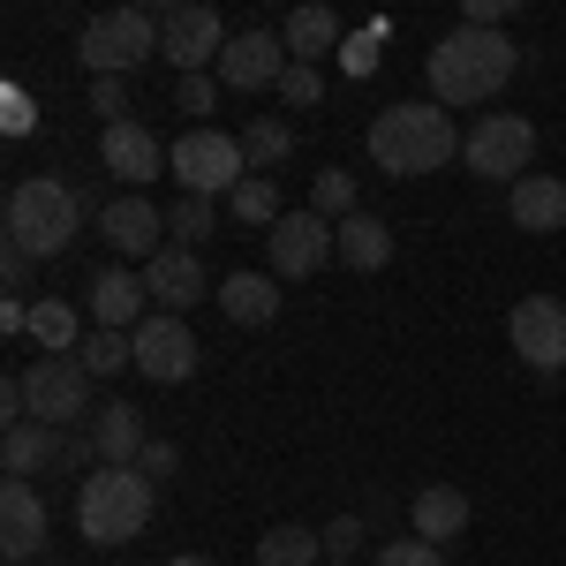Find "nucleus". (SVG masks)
<instances>
[{
    "mask_svg": "<svg viewBox=\"0 0 566 566\" xmlns=\"http://www.w3.org/2000/svg\"><path fill=\"white\" fill-rule=\"evenodd\" d=\"M431 98L453 114V106H483V98H499V91L514 84V69H522V45L506 39V31H476V23H461V31H446L431 45Z\"/></svg>",
    "mask_w": 566,
    "mask_h": 566,
    "instance_id": "nucleus-1",
    "label": "nucleus"
},
{
    "mask_svg": "<svg viewBox=\"0 0 566 566\" xmlns=\"http://www.w3.org/2000/svg\"><path fill=\"white\" fill-rule=\"evenodd\" d=\"M370 159H378V175H392V181L438 175V167L461 159V129H453V114H446L438 98H400V106H386V114L370 122Z\"/></svg>",
    "mask_w": 566,
    "mask_h": 566,
    "instance_id": "nucleus-2",
    "label": "nucleus"
},
{
    "mask_svg": "<svg viewBox=\"0 0 566 566\" xmlns=\"http://www.w3.org/2000/svg\"><path fill=\"white\" fill-rule=\"evenodd\" d=\"M84 234V197L61 175H23L8 189V242L31 258H69Z\"/></svg>",
    "mask_w": 566,
    "mask_h": 566,
    "instance_id": "nucleus-3",
    "label": "nucleus"
},
{
    "mask_svg": "<svg viewBox=\"0 0 566 566\" xmlns=\"http://www.w3.org/2000/svg\"><path fill=\"white\" fill-rule=\"evenodd\" d=\"M151 491L159 483H144L136 469H91L76 483V528H84V544H129L151 528Z\"/></svg>",
    "mask_w": 566,
    "mask_h": 566,
    "instance_id": "nucleus-4",
    "label": "nucleus"
},
{
    "mask_svg": "<svg viewBox=\"0 0 566 566\" xmlns=\"http://www.w3.org/2000/svg\"><path fill=\"white\" fill-rule=\"evenodd\" d=\"M76 61L91 76H129L144 61H159V8H106V15H91L84 39H76Z\"/></svg>",
    "mask_w": 566,
    "mask_h": 566,
    "instance_id": "nucleus-5",
    "label": "nucleus"
},
{
    "mask_svg": "<svg viewBox=\"0 0 566 566\" xmlns=\"http://www.w3.org/2000/svg\"><path fill=\"white\" fill-rule=\"evenodd\" d=\"M167 175L181 181V197H219V189L234 197L250 181V151H242V136H227V129H181Z\"/></svg>",
    "mask_w": 566,
    "mask_h": 566,
    "instance_id": "nucleus-6",
    "label": "nucleus"
},
{
    "mask_svg": "<svg viewBox=\"0 0 566 566\" xmlns=\"http://www.w3.org/2000/svg\"><path fill=\"white\" fill-rule=\"evenodd\" d=\"M528 159H536V122H528V114H491V122H476L469 144H461V167L476 181H506V189L528 175Z\"/></svg>",
    "mask_w": 566,
    "mask_h": 566,
    "instance_id": "nucleus-7",
    "label": "nucleus"
},
{
    "mask_svg": "<svg viewBox=\"0 0 566 566\" xmlns=\"http://www.w3.org/2000/svg\"><path fill=\"white\" fill-rule=\"evenodd\" d=\"M23 408H31V423H53V431L84 423L91 416V370L76 355H39L23 370Z\"/></svg>",
    "mask_w": 566,
    "mask_h": 566,
    "instance_id": "nucleus-8",
    "label": "nucleus"
},
{
    "mask_svg": "<svg viewBox=\"0 0 566 566\" xmlns=\"http://www.w3.org/2000/svg\"><path fill=\"white\" fill-rule=\"evenodd\" d=\"M159 53H167V69H181V76L219 69V53H227V23H219V8H205V0H175V8H159Z\"/></svg>",
    "mask_w": 566,
    "mask_h": 566,
    "instance_id": "nucleus-9",
    "label": "nucleus"
},
{
    "mask_svg": "<svg viewBox=\"0 0 566 566\" xmlns=\"http://www.w3.org/2000/svg\"><path fill=\"white\" fill-rule=\"evenodd\" d=\"M129 340H136V370H144L151 386H189V378H197V333H189V317L151 310Z\"/></svg>",
    "mask_w": 566,
    "mask_h": 566,
    "instance_id": "nucleus-10",
    "label": "nucleus"
},
{
    "mask_svg": "<svg viewBox=\"0 0 566 566\" xmlns=\"http://www.w3.org/2000/svg\"><path fill=\"white\" fill-rule=\"evenodd\" d=\"M264 258H272V280H310L325 258H340V250H333V219L287 212L272 234H264Z\"/></svg>",
    "mask_w": 566,
    "mask_h": 566,
    "instance_id": "nucleus-11",
    "label": "nucleus"
},
{
    "mask_svg": "<svg viewBox=\"0 0 566 566\" xmlns=\"http://www.w3.org/2000/svg\"><path fill=\"white\" fill-rule=\"evenodd\" d=\"M506 333H514V355H522L536 378H552V370L566 363V303H552V295H528V303H514Z\"/></svg>",
    "mask_w": 566,
    "mask_h": 566,
    "instance_id": "nucleus-12",
    "label": "nucleus"
},
{
    "mask_svg": "<svg viewBox=\"0 0 566 566\" xmlns=\"http://www.w3.org/2000/svg\"><path fill=\"white\" fill-rule=\"evenodd\" d=\"M45 552V499L23 476L0 483V559L8 566H31Z\"/></svg>",
    "mask_w": 566,
    "mask_h": 566,
    "instance_id": "nucleus-13",
    "label": "nucleus"
},
{
    "mask_svg": "<svg viewBox=\"0 0 566 566\" xmlns=\"http://www.w3.org/2000/svg\"><path fill=\"white\" fill-rule=\"evenodd\" d=\"M287 76V45L272 39V31H242V39H227L219 53V84L227 91H264Z\"/></svg>",
    "mask_w": 566,
    "mask_h": 566,
    "instance_id": "nucleus-14",
    "label": "nucleus"
},
{
    "mask_svg": "<svg viewBox=\"0 0 566 566\" xmlns=\"http://www.w3.org/2000/svg\"><path fill=\"white\" fill-rule=\"evenodd\" d=\"M98 159H106V175H114V181H159L175 151L144 129V122H122V129H98Z\"/></svg>",
    "mask_w": 566,
    "mask_h": 566,
    "instance_id": "nucleus-15",
    "label": "nucleus"
},
{
    "mask_svg": "<svg viewBox=\"0 0 566 566\" xmlns=\"http://www.w3.org/2000/svg\"><path fill=\"white\" fill-rule=\"evenodd\" d=\"M98 227H106V242H114V250H122V258H159V250H167V242H159V234H167V219H159V205H151V197H114V205H106V212H98Z\"/></svg>",
    "mask_w": 566,
    "mask_h": 566,
    "instance_id": "nucleus-16",
    "label": "nucleus"
},
{
    "mask_svg": "<svg viewBox=\"0 0 566 566\" xmlns=\"http://www.w3.org/2000/svg\"><path fill=\"white\" fill-rule=\"evenodd\" d=\"M91 446H98V469H136L144 446H151L144 408H136V400H106V408L91 416Z\"/></svg>",
    "mask_w": 566,
    "mask_h": 566,
    "instance_id": "nucleus-17",
    "label": "nucleus"
},
{
    "mask_svg": "<svg viewBox=\"0 0 566 566\" xmlns=\"http://www.w3.org/2000/svg\"><path fill=\"white\" fill-rule=\"evenodd\" d=\"M144 303H151V295H144V272H122V264H114V272L91 280V325H98V333H136V325L151 317Z\"/></svg>",
    "mask_w": 566,
    "mask_h": 566,
    "instance_id": "nucleus-18",
    "label": "nucleus"
},
{
    "mask_svg": "<svg viewBox=\"0 0 566 566\" xmlns=\"http://www.w3.org/2000/svg\"><path fill=\"white\" fill-rule=\"evenodd\" d=\"M144 295L181 317L189 303H205V258L197 250H159V258L144 264Z\"/></svg>",
    "mask_w": 566,
    "mask_h": 566,
    "instance_id": "nucleus-19",
    "label": "nucleus"
},
{
    "mask_svg": "<svg viewBox=\"0 0 566 566\" xmlns=\"http://www.w3.org/2000/svg\"><path fill=\"white\" fill-rule=\"evenodd\" d=\"M408 528H416L423 544H453V536L469 528V491H461V483H423V491L408 499Z\"/></svg>",
    "mask_w": 566,
    "mask_h": 566,
    "instance_id": "nucleus-20",
    "label": "nucleus"
},
{
    "mask_svg": "<svg viewBox=\"0 0 566 566\" xmlns=\"http://www.w3.org/2000/svg\"><path fill=\"white\" fill-rule=\"evenodd\" d=\"M506 212H514V227H528V234H559L566 227V181L559 175H522L506 189Z\"/></svg>",
    "mask_w": 566,
    "mask_h": 566,
    "instance_id": "nucleus-21",
    "label": "nucleus"
},
{
    "mask_svg": "<svg viewBox=\"0 0 566 566\" xmlns=\"http://www.w3.org/2000/svg\"><path fill=\"white\" fill-rule=\"evenodd\" d=\"M61 446H69V431H53V423H31V416H23V423H8V438H0V469L31 483L39 469L61 461Z\"/></svg>",
    "mask_w": 566,
    "mask_h": 566,
    "instance_id": "nucleus-22",
    "label": "nucleus"
},
{
    "mask_svg": "<svg viewBox=\"0 0 566 566\" xmlns=\"http://www.w3.org/2000/svg\"><path fill=\"white\" fill-rule=\"evenodd\" d=\"M219 310L258 333V325L280 317V280H272V272H227V280H219Z\"/></svg>",
    "mask_w": 566,
    "mask_h": 566,
    "instance_id": "nucleus-23",
    "label": "nucleus"
},
{
    "mask_svg": "<svg viewBox=\"0 0 566 566\" xmlns=\"http://www.w3.org/2000/svg\"><path fill=\"white\" fill-rule=\"evenodd\" d=\"M333 250H340L348 272H386V264H392V227H386V219H370V212H355V219L333 227Z\"/></svg>",
    "mask_w": 566,
    "mask_h": 566,
    "instance_id": "nucleus-24",
    "label": "nucleus"
},
{
    "mask_svg": "<svg viewBox=\"0 0 566 566\" xmlns=\"http://www.w3.org/2000/svg\"><path fill=\"white\" fill-rule=\"evenodd\" d=\"M340 15L325 8V0H310V8H295L287 15V31H280V45H287V61H325V53H340Z\"/></svg>",
    "mask_w": 566,
    "mask_h": 566,
    "instance_id": "nucleus-25",
    "label": "nucleus"
},
{
    "mask_svg": "<svg viewBox=\"0 0 566 566\" xmlns=\"http://www.w3.org/2000/svg\"><path fill=\"white\" fill-rule=\"evenodd\" d=\"M258 566H325V528L280 522L258 536Z\"/></svg>",
    "mask_w": 566,
    "mask_h": 566,
    "instance_id": "nucleus-26",
    "label": "nucleus"
},
{
    "mask_svg": "<svg viewBox=\"0 0 566 566\" xmlns=\"http://www.w3.org/2000/svg\"><path fill=\"white\" fill-rule=\"evenodd\" d=\"M76 363H84L91 378H122V370H136V340L129 333H98V325H91L84 348H76Z\"/></svg>",
    "mask_w": 566,
    "mask_h": 566,
    "instance_id": "nucleus-27",
    "label": "nucleus"
},
{
    "mask_svg": "<svg viewBox=\"0 0 566 566\" xmlns=\"http://www.w3.org/2000/svg\"><path fill=\"white\" fill-rule=\"evenodd\" d=\"M242 151H250V167H287L295 159V129L287 122H250L242 129Z\"/></svg>",
    "mask_w": 566,
    "mask_h": 566,
    "instance_id": "nucleus-28",
    "label": "nucleus"
},
{
    "mask_svg": "<svg viewBox=\"0 0 566 566\" xmlns=\"http://www.w3.org/2000/svg\"><path fill=\"white\" fill-rule=\"evenodd\" d=\"M227 212L242 219V227H264V234L287 219V212H280V189H272V181H242V189L227 197Z\"/></svg>",
    "mask_w": 566,
    "mask_h": 566,
    "instance_id": "nucleus-29",
    "label": "nucleus"
},
{
    "mask_svg": "<svg viewBox=\"0 0 566 566\" xmlns=\"http://www.w3.org/2000/svg\"><path fill=\"white\" fill-rule=\"evenodd\" d=\"M167 234H175V250L212 242V197H175V205H167Z\"/></svg>",
    "mask_w": 566,
    "mask_h": 566,
    "instance_id": "nucleus-30",
    "label": "nucleus"
},
{
    "mask_svg": "<svg viewBox=\"0 0 566 566\" xmlns=\"http://www.w3.org/2000/svg\"><path fill=\"white\" fill-rule=\"evenodd\" d=\"M310 212L333 219V227H340V219H355V181H348V167H325V175L310 181Z\"/></svg>",
    "mask_w": 566,
    "mask_h": 566,
    "instance_id": "nucleus-31",
    "label": "nucleus"
},
{
    "mask_svg": "<svg viewBox=\"0 0 566 566\" xmlns=\"http://www.w3.org/2000/svg\"><path fill=\"white\" fill-rule=\"evenodd\" d=\"M91 114H98L106 129H122V122H129V84H122V76H91Z\"/></svg>",
    "mask_w": 566,
    "mask_h": 566,
    "instance_id": "nucleus-32",
    "label": "nucleus"
},
{
    "mask_svg": "<svg viewBox=\"0 0 566 566\" xmlns=\"http://www.w3.org/2000/svg\"><path fill=\"white\" fill-rule=\"evenodd\" d=\"M175 106L189 114V122H205L219 106V76H175Z\"/></svg>",
    "mask_w": 566,
    "mask_h": 566,
    "instance_id": "nucleus-33",
    "label": "nucleus"
},
{
    "mask_svg": "<svg viewBox=\"0 0 566 566\" xmlns=\"http://www.w3.org/2000/svg\"><path fill=\"white\" fill-rule=\"evenodd\" d=\"M280 98H287V106H317V98H325V76H317L310 61H287V76H280Z\"/></svg>",
    "mask_w": 566,
    "mask_h": 566,
    "instance_id": "nucleus-34",
    "label": "nucleus"
},
{
    "mask_svg": "<svg viewBox=\"0 0 566 566\" xmlns=\"http://www.w3.org/2000/svg\"><path fill=\"white\" fill-rule=\"evenodd\" d=\"M0 114H8V122H0L8 136H31V129H39V98H31L23 84H8V91H0Z\"/></svg>",
    "mask_w": 566,
    "mask_h": 566,
    "instance_id": "nucleus-35",
    "label": "nucleus"
},
{
    "mask_svg": "<svg viewBox=\"0 0 566 566\" xmlns=\"http://www.w3.org/2000/svg\"><path fill=\"white\" fill-rule=\"evenodd\" d=\"M175 469H181V446H175V438H151V446H144V461H136V476H144V483H167Z\"/></svg>",
    "mask_w": 566,
    "mask_h": 566,
    "instance_id": "nucleus-36",
    "label": "nucleus"
},
{
    "mask_svg": "<svg viewBox=\"0 0 566 566\" xmlns=\"http://www.w3.org/2000/svg\"><path fill=\"white\" fill-rule=\"evenodd\" d=\"M378 566H446V552H438V544H423V536H400V544H386V552H378Z\"/></svg>",
    "mask_w": 566,
    "mask_h": 566,
    "instance_id": "nucleus-37",
    "label": "nucleus"
},
{
    "mask_svg": "<svg viewBox=\"0 0 566 566\" xmlns=\"http://www.w3.org/2000/svg\"><path fill=\"white\" fill-rule=\"evenodd\" d=\"M378 39H386V31H355V39H340V61H348V76H370V69H378Z\"/></svg>",
    "mask_w": 566,
    "mask_h": 566,
    "instance_id": "nucleus-38",
    "label": "nucleus"
},
{
    "mask_svg": "<svg viewBox=\"0 0 566 566\" xmlns=\"http://www.w3.org/2000/svg\"><path fill=\"white\" fill-rule=\"evenodd\" d=\"M355 544H363V514H340L325 528V559H355Z\"/></svg>",
    "mask_w": 566,
    "mask_h": 566,
    "instance_id": "nucleus-39",
    "label": "nucleus"
},
{
    "mask_svg": "<svg viewBox=\"0 0 566 566\" xmlns=\"http://www.w3.org/2000/svg\"><path fill=\"white\" fill-rule=\"evenodd\" d=\"M31 250H15V242H8V250H0V280H8V295H23V280H31Z\"/></svg>",
    "mask_w": 566,
    "mask_h": 566,
    "instance_id": "nucleus-40",
    "label": "nucleus"
},
{
    "mask_svg": "<svg viewBox=\"0 0 566 566\" xmlns=\"http://www.w3.org/2000/svg\"><path fill=\"white\" fill-rule=\"evenodd\" d=\"M167 566H212V559H205V552H181V559H167Z\"/></svg>",
    "mask_w": 566,
    "mask_h": 566,
    "instance_id": "nucleus-41",
    "label": "nucleus"
},
{
    "mask_svg": "<svg viewBox=\"0 0 566 566\" xmlns=\"http://www.w3.org/2000/svg\"><path fill=\"white\" fill-rule=\"evenodd\" d=\"M325 566H348V559H325Z\"/></svg>",
    "mask_w": 566,
    "mask_h": 566,
    "instance_id": "nucleus-42",
    "label": "nucleus"
}]
</instances>
